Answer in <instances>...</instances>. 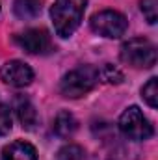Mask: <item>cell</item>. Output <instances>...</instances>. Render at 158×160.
<instances>
[{"label":"cell","instance_id":"1","mask_svg":"<svg viewBox=\"0 0 158 160\" xmlns=\"http://www.w3.org/2000/svg\"><path fill=\"white\" fill-rule=\"evenodd\" d=\"M87 0H56L50 8L54 32L60 38H71L84 19Z\"/></svg>","mask_w":158,"mask_h":160},{"label":"cell","instance_id":"2","mask_svg":"<svg viewBox=\"0 0 158 160\" xmlns=\"http://www.w3.org/2000/svg\"><path fill=\"white\" fill-rule=\"evenodd\" d=\"M99 82V71L91 65H80L77 69L69 71L62 82H60V91L63 93V97L69 99H78L84 97L86 93H89L95 84Z\"/></svg>","mask_w":158,"mask_h":160},{"label":"cell","instance_id":"3","mask_svg":"<svg viewBox=\"0 0 158 160\" xmlns=\"http://www.w3.org/2000/svg\"><path fill=\"white\" fill-rule=\"evenodd\" d=\"M121 60L136 69H149L156 63V48L149 39L134 38L121 45Z\"/></svg>","mask_w":158,"mask_h":160},{"label":"cell","instance_id":"4","mask_svg":"<svg viewBox=\"0 0 158 160\" xmlns=\"http://www.w3.org/2000/svg\"><path fill=\"white\" fill-rule=\"evenodd\" d=\"M91 30L102 38H110V39H117L126 32V17L119 11L114 9H102L99 13H95L89 21Z\"/></svg>","mask_w":158,"mask_h":160},{"label":"cell","instance_id":"5","mask_svg":"<svg viewBox=\"0 0 158 160\" xmlns=\"http://www.w3.org/2000/svg\"><path fill=\"white\" fill-rule=\"evenodd\" d=\"M119 128L121 132L134 140V142H141V140H149L153 136V127L143 116V112L138 106H128L121 118H119Z\"/></svg>","mask_w":158,"mask_h":160},{"label":"cell","instance_id":"6","mask_svg":"<svg viewBox=\"0 0 158 160\" xmlns=\"http://www.w3.org/2000/svg\"><path fill=\"white\" fill-rule=\"evenodd\" d=\"M15 41L21 48H24L30 54H47L52 50L50 36L43 28H30V30L22 32L21 36H17Z\"/></svg>","mask_w":158,"mask_h":160},{"label":"cell","instance_id":"7","mask_svg":"<svg viewBox=\"0 0 158 160\" xmlns=\"http://www.w3.org/2000/svg\"><path fill=\"white\" fill-rule=\"evenodd\" d=\"M0 78L6 84L13 86V88H24L28 84H32L34 80V71L30 65H26L24 62L19 60H11L6 62L0 69Z\"/></svg>","mask_w":158,"mask_h":160},{"label":"cell","instance_id":"8","mask_svg":"<svg viewBox=\"0 0 158 160\" xmlns=\"http://www.w3.org/2000/svg\"><path fill=\"white\" fill-rule=\"evenodd\" d=\"M13 108H15V112H17V118L21 121L22 128L32 130V128L37 125V112H36V106L32 104V101H30L28 97H24V95L15 97Z\"/></svg>","mask_w":158,"mask_h":160},{"label":"cell","instance_id":"9","mask_svg":"<svg viewBox=\"0 0 158 160\" xmlns=\"http://www.w3.org/2000/svg\"><path fill=\"white\" fill-rule=\"evenodd\" d=\"M2 160H37V151L32 143L19 140L2 149Z\"/></svg>","mask_w":158,"mask_h":160},{"label":"cell","instance_id":"10","mask_svg":"<svg viewBox=\"0 0 158 160\" xmlns=\"http://www.w3.org/2000/svg\"><path fill=\"white\" fill-rule=\"evenodd\" d=\"M77 130V119L73 118V114L69 112H60L54 119V132L60 138H71Z\"/></svg>","mask_w":158,"mask_h":160},{"label":"cell","instance_id":"11","mask_svg":"<svg viewBox=\"0 0 158 160\" xmlns=\"http://www.w3.org/2000/svg\"><path fill=\"white\" fill-rule=\"evenodd\" d=\"M13 11H15V15H17L19 19H22V21L36 19L41 13V0H15Z\"/></svg>","mask_w":158,"mask_h":160},{"label":"cell","instance_id":"12","mask_svg":"<svg viewBox=\"0 0 158 160\" xmlns=\"http://www.w3.org/2000/svg\"><path fill=\"white\" fill-rule=\"evenodd\" d=\"M141 97H143V101H145L151 108H156L158 106V78L153 77V78L143 86Z\"/></svg>","mask_w":158,"mask_h":160},{"label":"cell","instance_id":"13","mask_svg":"<svg viewBox=\"0 0 158 160\" xmlns=\"http://www.w3.org/2000/svg\"><path fill=\"white\" fill-rule=\"evenodd\" d=\"M99 78H102V82H106V84H121V82L125 80V75L119 71L116 65L106 63V65L99 71Z\"/></svg>","mask_w":158,"mask_h":160},{"label":"cell","instance_id":"14","mask_svg":"<svg viewBox=\"0 0 158 160\" xmlns=\"http://www.w3.org/2000/svg\"><path fill=\"white\" fill-rule=\"evenodd\" d=\"M56 160H84V149L77 143L63 145L58 151V158Z\"/></svg>","mask_w":158,"mask_h":160},{"label":"cell","instance_id":"15","mask_svg":"<svg viewBox=\"0 0 158 160\" xmlns=\"http://www.w3.org/2000/svg\"><path fill=\"white\" fill-rule=\"evenodd\" d=\"M140 9L143 13V17L147 19L149 24H155L158 19V0H141L140 2Z\"/></svg>","mask_w":158,"mask_h":160},{"label":"cell","instance_id":"16","mask_svg":"<svg viewBox=\"0 0 158 160\" xmlns=\"http://www.w3.org/2000/svg\"><path fill=\"white\" fill-rule=\"evenodd\" d=\"M9 130H11V114L9 108L0 101V136L9 134Z\"/></svg>","mask_w":158,"mask_h":160}]
</instances>
